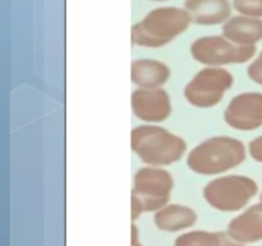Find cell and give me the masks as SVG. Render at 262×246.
<instances>
[{
	"mask_svg": "<svg viewBox=\"0 0 262 246\" xmlns=\"http://www.w3.org/2000/svg\"><path fill=\"white\" fill-rule=\"evenodd\" d=\"M196 210L184 204H166L154 214V223L160 231L169 233L189 230L197 223Z\"/></svg>",
	"mask_w": 262,
	"mask_h": 246,
	"instance_id": "13",
	"label": "cell"
},
{
	"mask_svg": "<svg viewBox=\"0 0 262 246\" xmlns=\"http://www.w3.org/2000/svg\"><path fill=\"white\" fill-rule=\"evenodd\" d=\"M222 231H189L179 235L174 246H222Z\"/></svg>",
	"mask_w": 262,
	"mask_h": 246,
	"instance_id": "15",
	"label": "cell"
},
{
	"mask_svg": "<svg viewBox=\"0 0 262 246\" xmlns=\"http://www.w3.org/2000/svg\"><path fill=\"white\" fill-rule=\"evenodd\" d=\"M248 153L252 156L253 160L262 163V136L253 138L248 145Z\"/></svg>",
	"mask_w": 262,
	"mask_h": 246,
	"instance_id": "18",
	"label": "cell"
},
{
	"mask_svg": "<svg viewBox=\"0 0 262 246\" xmlns=\"http://www.w3.org/2000/svg\"><path fill=\"white\" fill-rule=\"evenodd\" d=\"M246 156L247 151L242 141L230 136H215L189 151L187 166L201 176H216L237 168Z\"/></svg>",
	"mask_w": 262,
	"mask_h": 246,
	"instance_id": "2",
	"label": "cell"
},
{
	"mask_svg": "<svg viewBox=\"0 0 262 246\" xmlns=\"http://www.w3.org/2000/svg\"><path fill=\"white\" fill-rule=\"evenodd\" d=\"M232 5L239 14L262 18V0H233Z\"/></svg>",
	"mask_w": 262,
	"mask_h": 246,
	"instance_id": "16",
	"label": "cell"
},
{
	"mask_svg": "<svg viewBox=\"0 0 262 246\" xmlns=\"http://www.w3.org/2000/svg\"><path fill=\"white\" fill-rule=\"evenodd\" d=\"M170 78V68L156 59H136L130 64V79L138 89H161Z\"/></svg>",
	"mask_w": 262,
	"mask_h": 246,
	"instance_id": "12",
	"label": "cell"
},
{
	"mask_svg": "<svg viewBox=\"0 0 262 246\" xmlns=\"http://www.w3.org/2000/svg\"><path fill=\"white\" fill-rule=\"evenodd\" d=\"M222 238H223V245L222 246H247L245 243L239 242L235 238H233L227 231H222Z\"/></svg>",
	"mask_w": 262,
	"mask_h": 246,
	"instance_id": "20",
	"label": "cell"
},
{
	"mask_svg": "<svg viewBox=\"0 0 262 246\" xmlns=\"http://www.w3.org/2000/svg\"><path fill=\"white\" fill-rule=\"evenodd\" d=\"M260 200H262V191H261V194H260Z\"/></svg>",
	"mask_w": 262,
	"mask_h": 246,
	"instance_id": "23",
	"label": "cell"
},
{
	"mask_svg": "<svg viewBox=\"0 0 262 246\" xmlns=\"http://www.w3.org/2000/svg\"><path fill=\"white\" fill-rule=\"evenodd\" d=\"M132 112L146 123L164 122L171 114L170 96L164 89H137L130 96Z\"/></svg>",
	"mask_w": 262,
	"mask_h": 246,
	"instance_id": "9",
	"label": "cell"
},
{
	"mask_svg": "<svg viewBox=\"0 0 262 246\" xmlns=\"http://www.w3.org/2000/svg\"><path fill=\"white\" fill-rule=\"evenodd\" d=\"M255 179L242 174H227L210 181L204 187V199L214 209L224 213H237L246 209L257 195Z\"/></svg>",
	"mask_w": 262,
	"mask_h": 246,
	"instance_id": "4",
	"label": "cell"
},
{
	"mask_svg": "<svg viewBox=\"0 0 262 246\" xmlns=\"http://www.w3.org/2000/svg\"><path fill=\"white\" fill-rule=\"evenodd\" d=\"M192 23L184 8H156L130 30V40L141 48H163L188 30Z\"/></svg>",
	"mask_w": 262,
	"mask_h": 246,
	"instance_id": "1",
	"label": "cell"
},
{
	"mask_svg": "<svg viewBox=\"0 0 262 246\" xmlns=\"http://www.w3.org/2000/svg\"><path fill=\"white\" fill-rule=\"evenodd\" d=\"M224 120L237 131H255L262 127L261 92H242L233 97L225 109Z\"/></svg>",
	"mask_w": 262,
	"mask_h": 246,
	"instance_id": "8",
	"label": "cell"
},
{
	"mask_svg": "<svg viewBox=\"0 0 262 246\" xmlns=\"http://www.w3.org/2000/svg\"><path fill=\"white\" fill-rule=\"evenodd\" d=\"M130 246H143L140 240V232H138V228L135 224V222H132V224H130Z\"/></svg>",
	"mask_w": 262,
	"mask_h": 246,
	"instance_id": "21",
	"label": "cell"
},
{
	"mask_svg": "<svg viewBox=\"0 0 262 246\" xmlns=\"http://www.w3.org/2000/svg\"><path fill=\"white\" fill-rule=\"evenodd\" d=\"M247 74L255 84L262 86V51L260 55L250 64L247 69Z\"/></svg>",
	"mask_w": 262,
	"mask_h": 246,
	"instance_id": "17",
	"label": "cell"
},
{
	"mask_svg": "<svg viewBox=\"0 0 262 246\" xmlns=\"http://www.w3.org/2000/svg\"><path fill=\"white\" fill-rule=\"evenodd\" d=\"M229 0H186L184 9L192 22L200 26H215L225 23L232 14Z\"/></svg>",
	"mask_w": 262,
	"mask_h": 246,
	"instance_id": "11",
	"label": "cell"
},
{
	"mask_svg": "<svg viewBox=\"0 0 262 246\" xmlns=\"http://www.w3.org/2000/svg\"><path fill=\"white\" fill-rule=\"evenodd\" d=\"M174 190V178L163 167H143L133 177L132 194L145 208V213H155L169 204Z\"/></svg>",
	"mask_w": 262,
	"mask_h": 246,
	"instance_id": "7",
	"label": "cell"
},
{
	"mask_svg": "<svg viewBox=\"0 0 262 246\" xmlns=\"http://www.w3.org/2000/svg\"><path fill=\"white\" fill-rule=\"evenodd\" d=\"M225 231L245 245L262 241V200L235 215Z\"/></svg>",
	"mask_w": 262,
	"mask_h": 246,
	"instance_id": "10",
	"label": "cell"
},
{
	"mask_svg": "<svg viewBox=\"0 0 262 246\" xmlns=\"http://www.w3.org/2000/svg\"><path fill=\"white\" fill-rule=\"evenodd\" d=\"M192 58L206 67L243 64L256 54V46H241L225 36H202L191 44Z\"/></svg>",
	"mask_w": 262,
	"mask_h": 246,
	"instance_id": "5",
	"label": "cell"
},
{
	"mask_svg": "<svg viewBox=\"0 0 262 246\" xmlns=\"http://www.w3.org/2000/svg\"><path fill=\"white\" fill-rule=\"evenodd\" d=\"M130 148L147 166L166 167L183 158L187 142L160 126L143 125L130 132Z\"/></svg>",
	"mask_w": 262,
	"mask_h": 246,
	"instance_id": "3",
	"label": "cell"
},
{
	"mask_svg": "<svg viewBox=\"0 0 262 246\" xmlns=\"http://www.w3.org/2000/svg\"><path fill=\"white\" fill-rule=\"evenodd\" d=\"M143 213H145V208H143L141 200L136 195L130 194V219H132V222L137 220Z\"/></svg>",
	"mask_w": 262,
	"mask_h": 246,
	"instance_id": "19",
	"label": "cell"
},
{
	"mask_svg": "<svg viewBox=\"0 0 262 246\" xmlns=\"http://www.w3.org/2000/svg\"><path fill=\"white\" fill-rule=\"evenodd\" d=\"M233 82L234 77L225 68L205 67L186 85L184 97L193 107L209 109L222 101Z\"/></svg>",
	"mask_w": 262,
	"mask_h": 246,
	"instance_id": "6",
	"label": "cell"
},
{
	"mask_svg": "<svg viewBox=\"0 0 262 246\" xmlns=\"http://www.w3.org/2000/svg\"><path fill=\"white\" fill-rule=\"evenodd\" d=\"M223 36L241 46H256L262 40L261 18L235 15L223 25Z\"/></svg>",
	"mask_w": 262,
	"mask_h": 246,
	"instance_id": "14",
	"label": "cell"
},
{
	"mask_svg": "<svg viewBox=\"0 0 262 246\" xmlns=\"http://www.w3.org/2000/svg\"><path fill=\"white\" fill-rule=\"evenodd\" d=\"M151 2H168V0H151Z\"/></svg>",
	"mask_w": 262,
	"mask_h": 246,
	"instance_id": "22",
	"label": "cell"
}]
</instances>
